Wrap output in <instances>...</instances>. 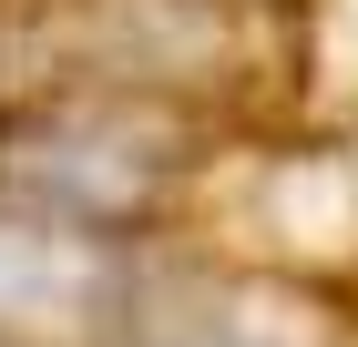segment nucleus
I'll list each match as a JSON object with an SVG mask.
<instances>
[{
  "label": "nucleus",
  "instance_id": "nucleus-1",
  "mask_svg": "<svg viewBox=\"0 0 358 347\" xmlns=\"http://www.w3.org/2000/svg\"><path fill=\"white\" fill-rule=\"evenodd\" d=\"M164 174V154L134 133V123H52V133H31L10 154V194L52 214V225H113V214H134L143 184Z\"/></svg>",
  "mask_w": 358,
  "mask_h": 347
}]
</instances>
